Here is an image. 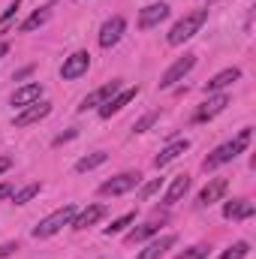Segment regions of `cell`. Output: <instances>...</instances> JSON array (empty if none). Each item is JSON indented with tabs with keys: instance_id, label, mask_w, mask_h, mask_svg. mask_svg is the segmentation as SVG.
<instances>
[{
	"instance_id": "obj_1",
	"label": "cell",
	"mask_w": 256,
	"mask_h": 259,
	"mask_svg": "<svg viewBox=\"0 0 256 259\" xmlns=\"http://www.w3.org/2000/svg\"><path fill=\"white\" fill-rule=\"evenodd\" d=\"M250 136H253V130L250 127H244L232 142H223L220 148H214L205 160H202V169L205 172H211V169H217V166H223V163H232L238 154H244L247 151V145H250Z\"/></svg>"
},
{
	"instance_id": "obj_2",
	"label": "cell",
	"mask_w": 256,
	"mask_h": 259,
	"mask_svg": "<svg viewBox=\"0 0 256 259\" xmlns=\"http://www.w3.org/2000/svg\"><path fill=\"white\" fill-rule=\"evenodd\" d=\"M208 21V9H196L190 15H184L181 21H175L172 24V30H169V46H184L187 39H193L196 33H199V27Z\"/></svg>"
},
{
	"instance_id": "obj_3",
	"label": "cell",
	"mask_w": 256,
	"mask_h": 259,
	"mask_svg": "<svg viewBox=\"0 0 256 259\" xmlns=\"http://www.w3.org/2000/svg\"><path fill=\"white\" fill-rule=\"evenodd\" d=\"M78 211H75V205H64V208H58L55 214H49L46 220H39L36 226H33V238H52V235H58L64 226L72 223V217H75Z\"/></svg>"
},
{
	"instance_id": "obj_4",
	"label": "cell",
	"mask_w": 256,
	"mask_h": 259,
	"mask_svg": "<svg viewBox=\"0 0 256 259\" xmlns=\"http://www.w3.org/2000/svg\"><path fill=\"white\" fill-rule=\"evenodd\" d=\"M139 181H142L139 172H121V175L103 181V184H100V193L103 196H124V193H130V190H136Z\"/></svg>"
},
{
	"instance_id": "obj_5",
	"label": "cell",
	"mask_w": 256,
	"mask_h": 259,
	"mask_svg": "<svg viewBox=\"0 0 256 259\" xmlns=\"http://www.w3.org/2000/svg\"><path fill=\"white\" fill-rule=\"evenodd\" d=\"M52 115V103H46V100H39V103H30V106H24L18 115H15V127H30V124H39L42 118H49Z\"/></svg>"
},
{
	"instance_id": "obj_6",
	"label": "cell",
	"mask_w": 256,
	"mask_h": 259,
	"mask_svg": "<svg viewBox=\"0 0 256 259\" xmlns=\"http://www.w3.org/2000/svg\"><path fill=\"white\" fill-rule=\"evenodd\" d=\"M88 69H91V55H88V52H72L64 61V66H61V78H64V81H75V78H81Z\"/></svg>"
},
{
	"instance_id": "obj_7",
	"label": "cell",
	"mask_w": 256,
	"mask_h": 259,
	"mask_svg": "<svg viewBox=\"0 0 256 259\" xmlns=\"http://www.w3.org/2000/svg\"><path fill=\"white\" fill-rule=\"evenodd\" d=\"M124 30H127V21H124L121 15H112V18L103 21V27H100V46H103V49L118 46L121 36H124Z\"/></svg>"
},
{
	"instance_id": "obj_8",
	"label": "cell",
	"mask_w": 256,
	"mask_h": 259,
	"mask_svg": "<svg viewBox=\"0 0 256 259\" xmlns=\"http://www.w3.org/2000/svg\"><path fill=\"white\" fill-rule=\"evenodd\" d=\"M193 66H196V55H193V52H187L184 58H178L175 64H172L169 69H166V72H163V78H160V88H172L175 81H181V78L190 72Z\"/></svg>"
},
{
	"instance_id": "obj_9",
	"label": "cell",
	"mask_w": 256,
	"mask_h": 259,
	"mask_svg": "<svg viewBox=\"0 0 256 259\" xmlns=\"http://www.w3.org/2000/svg\"><path fill=\"white\" fill-rule=\"evenodd\" d=\"M124 84H121V78H115V81H109L106 88H100V91H94V94H88L84 100H81V106H78V112H88V109H100L106 100H112L118 91H121Z\"/></svg>"
},
{
	"instance_id": "obj_10",
	"label": "cell",
	"mask_w": 256,
	"mask_h": 259,
	"mask_svg": "<svg viewBox=\"0 0 256 259\" xmlns=\"http://www.w3.org/2000/svg\"><path fill=\"white\" fill-rule=\"evenodd\" d=\"M136 94H139V88H121L112 100H106V103L97 109V112H100V118H112V115H118L130 100H136Z\"/></svg>"
},
{
	"instance_id": "obj_11",
	"label": "cell",
	"mask_w": 256,
	"mask_h": 259,
	"mask_svg": "<svg viewBox=\"0 0 256 259\" xmlns=\"http://www.w3.org/2000/svg\"><path fill=\"white\" fill-rule=\"evenodd\" d=\"M169 18V3H151V6H145L142 12H139V27L142 30H151V27H157L160 21H166Z\"/></svg>"
},
{
	"instance_id": "obj_12",
	"label": "cell",
	"mask_w": 256,
	"mask_h": 259,
	"mask_svg": "<svg viewBox=\"0 0 256 259\" xmlns=\"http://www.w3.org/2000/svg\"><path fill=\"white\" fill-rule=\"evenodd\" d=\"M187 190H190V175H175L172 178V184L166 187V193H163V205H178L184 196H187Z\"/></svg>"
},
{
	"instance_id": "obj_13",
	"label": "cell",
	"mask_w": 256,
	"mask_h": 259,
	"mask_svg": "<svg viewBox=\"0 0 256 259\" xmlns=\"http://www.w3.org/2000/svg\"><path fill=\"white\" fill-rule=\"evenodd\" d=\"M238 78H241V69H238V66L220 69V72H217V75L205 84V94H220L223 88H229V84H232V81H238Z\"/></svg>"
},
{
	"instance_id": "obj_14",
	"label": "cell",
	"mask_w": 256,
	"mask_h": 259,
	"mask_svg": "<svg viewBox=\"0 0 256 259\" xmlns=\"http://www.w3.org/2000/svg\"><path fill=\"white\" fill-rule=\"evenodd\" d=\"M39 97H42V84H39V81H30V84L18 88V91L12 94V106H15V109H24V106H30V103H39Z\"/></svg>"
},
{
	"instance_id": "obj_15",
	"label": "cell",
	"mask_w": 256,
	"mask_h": 259,
	"mask_svg": "<svg viewBox=\"0 0 256 259\" xmlns=\"http://www.w3.org/2000/svg\"><path fill=\"white\" fill-rule=\"evenodd\" d=\"M226 106H229V97H226V94H214V97H208L205 106H199V112L193 115V121H208V118L220 115Z\"/></svg>"
},
{
	"instance_id": "obj_16",
	"label": "cell",
	"mask_w": 256,
	"mask_h": 259,
	"mask_svg": "<svg viewBox=\"0 0 256 259\" xmlns=\"http://www.w3.org/2000/svg\"><path fill=\"white\" fill-rule=\"evenodd\" d=\"M187 148H190V142H187V139H175L172 145H166V148H163V151L154 157V166H157V169L169 166V163H172V160H178V157H181Z\"/></svg>"
},
{
	"instance_id": "obj_17",
	"label": "cell",
	"mask_w": 256,
	"mask_h": 259,
	"mask_svg": "<svg viewBox=\"0 0 256 259\" xmlns=\"http://www.w3.org/2000/svg\"><path fill=\"white\" fill-rule=\"evenodd\" d=\"M103 217H106V205H88L81 214H75V217H72V223H69V226L81 232V229L94 226V223H97V220H103Z\"/></svg>"
},
{
	"instance_id": "obj_18",
	"label": "cell",
	"mask_w": 256,
	"mask_h": 259,
	"mask_svg": "<svg viewBox=\"0 0 256 259\" xmlns=\"http://www.w3.org/2000/svg\"><path fill=\"white\" fill-rule=\"evenodd\" d=\"M52 12H55V3H46V6H39L36 12H30V15L21 21V33H33V30H39V27L52 18Z\"/></svg>"
},
{
	"instance_id": "obj_19",
	"label": "cell",
	"mask_w": 256,
	"mask_h": 259,
	"mask_svg": "<svg viewBox=\"0 0 256 259\" xmlns=\"http://www.w3.org/2000/svg\"><path fill=\"white\" fill-rule=\"evenodd\" d=\"M223 217L226 220H247V217H253V202L250 199H232L223 205Z\"/></svg>"
},
{
	"instance_id": "obj_20",
	"label": "cell",
	"mask_w": 256,
	"mask_h": 259,
	"mask_svg": "<svg viewBox=\"0 0 256 259\" xmlns=\"http://www.w3.org/2000/svg\"><path fill=\"white\" fill-rule=\"evenodd\" d=\"M226 187H229V181H226V178H214V181H208V184L202 187V193H199V205H202V208L214 205L220 196L226 193Z\"/></svg>"
},
{
	"instance_id": "obj_21",
	"label": "cell",
	"mask_w": 256,
	"mask_h": 259,
	"mask_svg": "<svg viewBox=\"0 0 256 259\" xmlns=\"http://www.w3.org/2000/svg\"><path fill=\"white\" fill-rule=\"evenodd\" d=\"M175 244H178V238H175V235H163L160 241L148 244V247H145V250H142V253H139L136 259H160L163 253H166V250H172Z\"/></svg>"
},
{
	"instance_id": "obj_22",
	"label": "cell",
	"mask_w": 256,
	"mask_h": 259,
	"mask_svg": "<svg viewBox=\"0 0 256 259\" xmlns=\"http://www.w3.org/2000/svg\"><path fill=\"white\" fill-rule=\"evenodd\" d=\"M106 160H109V154H106V151H94V154H88V157H81V160L75 163V172H91V169L103 166Z\"/></svg>"
},
{
	"instance_id": "obj_23",
	"label": "cell",
	"mask_w": 256,
	"mask_h": 259,
	"mask_svg": "<svg viewBox=\"0 0 256 259\" xmlns=\"http://www.w3.org/2000/svg\"><path fill=\"white\" fill-rule=\"evenodd\" d=\"M39 190H42V184H39V181H30V184H24L21 190L12 193V202H15V205H27L33 196H39Z\"/></svg>"
},
{
	"instance_id": "obj_24",
	"label": "cell",
	"mask_w": 256,
	"mask_h": 259,
	"mask_svg": "<svg viewBox=\"0 0 256 259\" xmlns=\"http://www.w3.org/2000/svg\"><path fill=\"white\" fill-rule=\"evenodd\" d=\"M157 229H160V223H157V220H148L145 226H139V229H133V232H130L127 241H130V244H136V241H145V238H151Z\"/></svg>"
},
{
	"instance_id": "obj_25",
	"label": "cell",
	"mask_w": 256,
	"mask_h": 259,
	"mask_svg": "<svg viewBox=\"0 0 256 259\" xmlns=\"http://www.w3.org/2000/svg\"><path fill=\"white\" fill-rule=\"evenodd\" d=\"M247 253H250V244H247V241H235L232 247H226L217 259H244Z\"/></svg>"
},
{
	"instance_id": "obj_26",
	"label": "cell",
	"mask_w": 256,
	"mask_h": 259,
	"mask_svg": "<svg viewBox=\"0 0 256 259\" xmlns=\"http://www.w3.org/2000/svg\"><path fill=\"white\" fill-rule=\"evenodd\" d=\"M130 223H136V214H124V217L112 220V226H106V235H118V232H124Z\"/></svg>"
},
{
	"instance_id": "obj_27",
	"label": "cell",
	"mask_w": 256,
	"mask_h": 259,
	"mask_svg": "<svg viewBox=\"0 0 256 259\" xmlns=\"http://www.w3.org/2000/svg\"><path fill=\"white\" fill-rule=\"evenodd\" d=\"M160 187H163V181H160V178H154V181H148V184H145V187L139 190V199H142V202H148V199H151V196L157 193Z\"/></svg>"
},
{
	"instance_id": "obj_28",
	"label": "cell",
	"mask_w": 256,
	"mask_h": 259,
	"mask_svg": "<svg viewBox=\"0 0 256 259\" xmlns=\"http://www.w3.org/2000/svg\"><path fill=\"white\" fill-rule=\"evenodd\" d=\"M205 256H208V247H205V244H196V247H190V250L178 253L175 259H205Z\"/></svg>"
},
{
	"instance_id": "obj_29",
	"label": "cell",
	"mask_w": 256,
	"mask_h": 259,
	"mask_svg": "<svg viewBox=\"0 0 256 259\" xmlns=\"http://www.w3.org/2000/svg\"><path fill=\"white\" fill-rule=\"evenodd\" d=\"M154 121H157V115H154V112H151V115H145L142 121H136V124H133V133H145V130L151 127Z\"/></svg>"
},
{
	"instance_id": "obj_30",
	"label": "cell",
	"mask_w": 256,
	"mask_h": 259,
	"mask_svg": "<svg viewBox=\"0 0 256 259\" xmlns=\"http://www.w3.org/2000/svg\"><path fill=\"white\" fill-rule=\"evenodd\" d=\"M18 6H21V0H12V3H9V6L3 9V15H0V24H6V21H9V18H12V15L18 12Z\"/></svg>"
},
{
	"instance_id": "obj_31",
	"label": "cell",
	"mask_w": 256,
	"mask_h": 259,
	"mask_svg": "<svg viewBox=\"0 0 256 259\" xmlns=\"http://www.w3.org/2000/svg\"><path fill=\"white\" fill-rule=\"evenodd\" d=\"M15 250H18V241H6V244H0V259L12 256Z\"/></svg>"
},
{
	"instance_id": "obj_32",
	"label": "cell",
	"mask_w": 256,
	"mask_h": 259,
	"mask_svg": "<svg viewBox=\"0 0 256 259\" xmlns=\"http://www.w3.org/2000/svg\"><path fill=\"white\" fill-rule=\"evenodd\" d=\"M12 169V157H0V175Z\"/></svg>"
},
{
	"instance_id": "obj_33",
	"label": "cell",
	"mask_w": 256,
	"mask_h": 259,
	"mask_svg": "<svg viewBox=\"0 0 256 259\" xmlns=\"http://www.w3.org/2000/svg\"><path fill=\"white\" fill-rule=\"evenodd\" d=\"M12 193H15L12 184H0V199H6V196H12Z\"/></svg>"
},
{
	"instance_id": "obj_34",
	"label": "cell",
	"mask_w": 256,
	"mask_h": 259,
	"mask_svg": "<svg viewBox=\"0 0 256 259\" xmlns=\"http://www.w3.org/2000/svg\"><path fill=\"white\" fill-rule=\"evenodd\" d=\"M72 136H75V133H64V136H58V139H55V145H64L66 139H72Z\"/></svg>"
},
{
	"instance_id": "obj_35",
	"label": "cell",
	"mask_w": 256,
	"mask_h": 259,
	"mask_svg": "<svg viewBox=\"0 0 256 259\" xmlns=\"http://www.w3.org/2000/svg\"><path fill=\"white\" fill-rule=\"evenodd\" d=\"M6 55H9V46H6V42H0V58H6Z\"/></svg>"
}]
</instances>
